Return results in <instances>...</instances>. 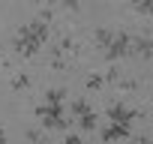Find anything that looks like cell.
I'll list each match as a JSON object with an SVG mask.
<instances>
[{
  "mask_svg": "<svg viewBox=\"0 0 153 144\" xmlns=\"http://www.w3.org/2000/svg\"><path fill=\"white\" fill-rule=\"evenodd\" d=\"M150 6H153V0H132V9L138 12V15H150Z\"/></svg>",
  "mask_w": 153,
  "mask_h": 144,
  "instance_id": "cell-13",
  "label": "cell"
},
{
  "mask_svg": "<svg viewBox=\"0 0 153 144\" xmlns=\"http://www.w3.org/2000/svg\"><path fill=\"white\" fill-rule=\"evenodd\" d=\"M117 84H120V90H135V87H138L135 81H117Z\"/></svg>",
  "mask_w": 153,
  "mask_h": 144,
  "instance_id": "cell-20",
  "label": "cell"
},
{
  "mask_svg": "<svg viewBox=\"0 0 153 144\" xmlns=\"http://www.w3.org/2000/svg\"><path fill=\"white\" fill-rule=\"evenodd\" d=\"M72 123H78V129H81V132H93V129H96V123H99V117H96V111L90 108V111H84L81 117H75Z\"/></svg>",
  "mask_w": 153,
  "mask_h": 144,
  "instance_id": "cell-7",
  "label": "cell"
},
{
  "mask_svg": "<svg viewBox=\"0 0 153 144\" xmlns=\"http://www.w3.org/2000/svg\"><path fill=\"white\" fill-rule=\"evenodd\" d=\"M48 33H51L48 21H42V18L36 15L33 21H27V24H21V27H18V33L12 36V51H15L18 57L30 60V57H36V54L45 48Z\"/></svg>",
  "mask_w": 153,
  "mask_h": 144,
  "instance_id": "cell-1",
  "label": "cell"
},
{
  "mask_svg": "<svg viewBox=\"0 0 153 144\" xmlns=\"http://www.w3.org/2000/svg\"><path fill=\"white\" fill-rule=\"evenodd\" d=\"M36 6H54V3H60V0H33Z\"/></svg>",
  "mask_w": 153,
  "mask_h": 144,
  "instance_id": "cell-21",
  "label": "cell"
},
{
  "mask_svg": "<svg viewBox=\"0 0 153 144\" xmlns=\"http://www.w3.org/2000/svg\"><path fill=\"white\" fill-rule=\"evenodd\" d=\"M126 138H132V126H126V123H108L102 129V144H114V141H126Z\"/></svg>",
  "mask_w": 153,
  "mask_h": 144,
  "instance_id": "cell-6",
  "label": "cell"
},
{
  "mask_svg": "<svg viewBox=\"0 0 153 144\" xmlns=\"http://www.w3.org/2000/svg\"><path fill=\"white\" fill-rule=\"evenodd\" d=\"M9 87H12V90H27V87H30V75H24V72H21V75H12Z\"/></svg>",
  "mask_w": 153,
  "mask_h": 144,
  "instance_id": "cell-11",
  "label": "cell"
},
{
  "mask_svg": "<svg viewBox=\"0 0 153 144\" xmlns=\"http://www.w3.org/2000/svg\"><path fill=\"white\" fill-rule=\"evenodd\" d=\"M24 138H27L30 144H39V141H42V132H39V129H27V132H24Z\"/></svg>",
  "mask_w": 153,
  "mask_h": 144,
  "instance_id": "cell-17",
  "label": "cell"
},
{
  "mask_svg": "<svg viewBox=\"0 0 153 144\" xmlns=\"http://www.w3.org/2000/svg\"><path fill=\"white\" fill-rule=\"evenodd\" d=\"M6 66V60H3V45H0V69Z\"/></svg>",
  "mask_w": 153,
  "mask_h": 144,
  "instance_id": "cell-23",
  "label": "cell"
},
{
  "mask_svg": "<svg viewBox=\"0 0 153 144\" xmlns=\"http://www.w3.org/2000/svg\"><path fill=\"white\" fill-rule=\"evenodd\" d=\"M63 144H84V141H81V135H75V132H69V135L63 138Z\"/></svg>",
  "mask_w": 153,
  "mask_h": 144,
  "instance_id": "cell-18",
  "label": "cell"
},
{
  "mask_svg": "<svg viewBox=\"0 0 153 144\" xmlns=\"http://www.w3.org/2000/svg\"><path fill=\"white\" fill-rule=\"evenodd\" d=\"M102 84H105V78L99 75V72H93V75H87V81H84V87H87V90H99Z\"/></svg>",
  "mask_w": 153,
  "mask_h": 144,
  "instance_id": "cell-14",
  "label": "cell"
},
{
  "mask_svg": "<svg viewBox=\"0 0 153 144\" xmlns=\"http://www.w3.org/2000/svg\"><path fill=\"white\" fill-rule=\"evenodd\" d=\"M6 141H9V138H6V129L0 126V144H6Z\"/></svg>",
  "mask_w": 153,
  "mask_h": 144,
  "instance_id": "cell-22",
  "label": "cell"
},
{
  "mask_svg": "<svg viewBox=\"0 0 153 144\" xmlns=\"http://www.w3.org/2000/svg\"><path fill=\"white\" fill-rule=\"evenodd\" d=\"M150 48H153V42H150V33H147V30L129 39V54L138 57V60H144V63L150 60Z\"/></svg>",
  "mask_w": 153,
  "mask_h": 144,
  "instance_id": "cell-5",
  "label": "cell"
},
{
  "mask_svg": "<svg viewBox=\"0 0 153 144\" xmlns=\"http://www.w3.org/2000/svg\"><path fill=\"white\" fill-rule=\"evenodd\" d=\"M153 138H150V132H141V135H135V144H150Z\"/></svg>",
  "mask_w": 153,
  "mask_h": 144,
  "instance_id": "cell-19",
  "label": "cell"
},
{
  "mask_svg": "<svg viewBox=\"0 0 153 144\" xmlns=\"http://www.w3.org/2000/svg\"><path fill=\"white\" fill-rule=\"evenodd\" d=\"M105 117H108L111 123H126V126H132V123L141 117V111H138V108H129L126 102L117 99V102H111V105L105 108Z\"/></svg>",
  "mask_w": 153,
  "mask_h": 144,
  "instance_id": "cell-4",
  "label": "cell"
},
{
  "mask_svg": "<svg viewBox=\"0 0 153 144\" xmlns=\"http://www.w3.org/2000/svg\"><path fill=\"white\" fill-rule=\"evenodd\" d=\"M102 78H105V84H114V81H120V72H117V66H111V69L105 72Z\"/></svg>",
  "mask_w": 153,
  "mask_h": 144,
  "instance_id": "cell-15",
  "label": "cell"
},
{
  "mask_svg": "<svg viewBox=\"0 0 153 144\" xmlns=\"http://www.w3.org/2000/svg\"><path fill=\"white\" fill-rule=\"evenodd\" d=\"M84 111H90V102H87L84 96H78V99H72V102H69V117H72V120H75V117H81Z\"/></svg>",
  "mask_w": 153,
  "mask_h": 144,
  "instance_id": "cell-10",
  "label": "cell"
},
{
  "mask_svg": "<svg viewBox=\"0 0 153 144\" xmlns=\"http://www.w3.org/2000/svg\"><path fill=\"white\" fill-rule=\"evenodd\" d=\"M66 96H69V93H66L63 87H48L42 102H51V105H66Z\"/></svg>",
  "mask_w": 153,
  "mask_h": 144,
  "instance_id": "cell-9",
  "label": "cell"
},
{
  "mask_svg": "<svg viewBox=\"0 0 153 144\" xmlns=\"http://www.w3.org/2000/svg\"><path fill=\"white\" fill-rule=\"evenodd\" d=\"M6 144H9V141H6Z\"/></svg>",
  "mask_w": 153,
  "mask_h": 144,
  "instance_id": "cell-24",
  "label": "cell"
},
{
  "mask_svg": "<svg viewBox=\"0 0 153 144\" xmlns=\"http://www.w3.org/2000/svg\"><path fill=\"white\" fill-rule=\"evenodd\" d=\"M129 39H132V33H126V30H114L111 42L105 45V60H108V63L123 60V57L129 54Z\"/></svg>",
  "mask_w": 153,
  "mask_h": 144,
  "instance_id": "cell-3",
  "label": "cell"
},
{
  "mask_svg": "<svg viewBox=\"0 0 153 144\" xmlns=\"http://www.w3.org/2000/svg\"><path fill=\"white\" fill-rule=\"evenodd\" d=\"M57 48H60L63 54H72V51H78V42H75L72 36H63V39L57 42Z\"/></svg>",
  "mask_w": 153,
  "mask_h": 144,
  "instance_id": "cell-12",
  "label": "cell"
},
{
  "mask_svg": "<svg viewBox=\"0 0 153 144\" xmlns=\"http://www.w3.org/2000/svg\"><path fill=\"white\" fill-rule=\"evenodd\" d=\"M111 36H114V30H111V27H96V30H93V45L105 51V45L111 42Z\"/></svg>",
  "mask_w": 153,
  "mask_h": 144,
  "instance_id": "cell-8",
  "label": "cell"
},
{
  "mask_svg": "<svg viewBox=\"0 0 153 144\" xmlns=\"http://www.w3.org/2000/svg\"><path fill=\"white\" fill-rule=\"evenodd\" d=\"M60 3H63V9H69V12H78L84 0H60Z\"/></svg>",
  "mask_w": 153,
  "mask_h": 144,
  "instance_id": "cell-16",
  "label": "cell"
},
{
  "mask_svg": "<svg viewBox=\"0 0 153 144\" xmlns=\"http://www.w3.org/2000/svg\"><path fill=\"white\" fill-rule=\"evenodd\" d=\"M36 120L42 123V129H51V132H66L72 126V117L66 114V105H51V102L36 105Z\"/></svg>",
  "mask_w": 153,
  "mask_h": 144,
  "instance_id": "cell-2",
  "label": "cell"
}]
</instances>
